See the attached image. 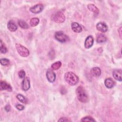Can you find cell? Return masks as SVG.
Listing matches in <instances>:
<instances>
[{
	"label": "cell",
	"mask_w": 122,
	"mask_h": 122,
	"mask_svg": "<svg viewBox=\"0 0 122 122\" xmlns=\"http://www.w3.org/2000/svg\"><path fill=\"white\" fill-rule=\"evenodd\" d=\"M43 9H44L43 5L41 4H39L30 7V10L33 13L37 14L42 11Z\"/></svg>",
	"instance_id": "52a82bcc"
},
{
	"label": "cell",
	"mask_w": 122,
	"mask_h": 122,
	"mask_svg": "<svg viewBox=\"0 0 122 122\" xmlns=\"http://www.w3.org/2000/svg\"><path fill=\"white\" fill-rule=\"evenodd\" d=\"M0 52L1 53H5L7 51V49L6 47L4 45V44L2 43V41L0 40Z\"/></svg>",
	"instance_id": "603a6c76"
},
{
	"label": "cell",
	"mask_w": 122,
	"mask_h": 122,
	"mask_svg": "<svg viewBox=\"0 0 122 122\" xmlns=\"http://www.w3.org/2000/svg\"><path fill=\"white\" fill-rule=\"evenodd\" d=\"M54 36L55 39L61 43L66 42L69 40V37L61 31L56 32Z\"/></svg>",
	"instance_id": "277c9868"
},
{
	"label": "cell",
	"mask_w": 122,
	"mask_h": 122,
	"mask_svg": "<svg viewBox=\"0 0 122 122\" xmlns=\"http://www.w3.org/2000/svg\"><path fill=\"white\" fill-rule=\"evenodd\" d=\"M112 75L113 78L117 81H122V71L120 69H115L112 72Z\"/></svg>",
	"instance_id": "8fae6325"
},
{
	"label": "cell",
	"mask_w": 122,
	"mask_h": 122,
	"mask_svg": "<svg viewBox=\"0 0 122 122\" xmlns=\"http://www.w3.org/2000/svg\"><path fill=\"white\" fill-rule=\"evenodd\" d=\"M71 28L72 30L76 33L81 32L82 30L81 26L76 22H73L71 24Z\"/></svg>",
	"instance_id": "7c38bea8"
},
{
	"label": "cell",
	"mask_w": 122,
	"mask_h": 122,
	"mask_svg": "<svg viewBox=\"0 0 122 122\" xmlns=\"http://www.w3.org/2000/svg\"><path fill=\"white\" fill-rule=\"evenodd\" d=\"M121 31H122V27H120V28L118 29V32L119 33V35L120 36V38L121 39L122 37H121V35H122V33H121Z\"/></svg>",
	"instance_id": "f546056e"
},
{
	"label": "cell",
	"mask_w": 122,
	"mask_h": 122,
	"mask_svg": "<svg viewBox=\"0 0 122 122\" xmlns=\"http://www.w3.org/2000/svg\"><path fill=\"white\" fill-rule=\"evenodd\" d=\"M0 64L2 65L3 66H7L10 63V61L9 60L6 59V58H2L0 59Z\"/></svg>",
	"instance_id": "d4e9b609"
},
{
	"label": "cell",
	"mask_w": 122,
	"mask_h": 122,
	"mask_svg": "<svg viewBox=\"0 0 122 122\" xmlns=\"http://www.w3.org/2000/svg\"><path fill=\"white\" fill-rule=\"evenodd\" d=\"M96 29L102 33L106 32L108 30L107 25L104 22H98L96 24Z\"/></svg>",
	"instance_id": "ba28073f"
},
{
	"label": "cell",
	"mask_w": 122,
	"mask_h": 122,
	"mask_svg": "<svg viewBox=\"0 0 122 122\" xmlns=\"http://www.w3.org/2000/svg\"><path fill=\"white\" fill-rule=\"evenodd\" d=\"M16 48L18 53L22 57H26L29 55L30 52L29 50L24 46L17 43L16 44Z\"/></svg>",
	"instance_id": "3957f363"
},
{
	"label": "cell",
	"mask_w": 122,
	"mask_h": 122,
	"mask_svg": "<svg viewBox=\"0 0 122 122\" xmlns=\"http://www.w3.org/2000/svg\"><path fill=\"white\" fill-rule=\"evenodd\" d=\"M76 92L78 100L83 103L86 102L88 101V96L83 87L79 86L76 90Z\"/></svg>",
	"instance_id": "7a4b0ae2"
},
{
	"label": "cell",
	"mask_w": 122,
	"mask_h": 122,
	"mask_svg": "<svg viewBox=\"0 0 122 122\" xmlns=\"http://www.w3.org/2000/svg\"><path fill=\"white\" fill-rule=\"evenodd\" d=\"M61 66V62L60 61H56L53 63L52 64L51 67L52 69L54 70H56L59 69Z\"/></svg>",
	"instance_id": "44dd1931"
},
{
	"label": "cell",
	"mask_w": 122,
	"mask_h": 122,
	"mask_svg": "<svg viewBox=\"0 0 122 122\" xmlns=\"http://www.w3.org/2000/svg\"><path fill=\"white\" fill-rule=\"evenodd\" d=\"M69 121H71V120H69L68 118H66V117L61 118L58 120V122H69Z\"/></svg>",
	"instance_id": "83f0119b"
},
{
	"label": "cell",
	"mask_w": 122,
	"mask_h": 122,
	"mask_svg": "<svg viewBox=\"0 0 122 122\" xmlns=\"http://www.w3.org/2000/svg\"><path fill=\"white\" fill-rule=\"evenodd\" d=\"M22 89L23 91H27L30 88V81L28 77H25L22 81Z\"/></svg>",
	"instance_id": "9c48e42d"
},
{
	"label": "cell",
	"mask_w": 122,
	"mask_h": 122,
	"mask_svg": "<svg viewBox=\"0 0 122 122\" xmlns=\"http://www.w3.org/2000/svg\"><path fill=\"white\" fill-rule=\"evenodd\" d=\"M16 108L19 111H22L24 109V106H23L21 104H18L16 105Z\"/></svg>",
	"instance_id": "4316f807"
},
{
	"label": "cell",
	"mask_w": 122,
	"mask_h": 122,
	"mask_svg": "<svg viewBox=\"0 0 122 122\" xmlns=\"http://www.w3.org/2000/svg\"><path fill=\"white\" fill-rule=\"evenodd\" d=\"M19 25L20 28L24 29H27L29 28V25L28 24L23 20H20L18 21Z\"/></svg>",
	"instance_id": "ffe728a7"
},
{
	"label": "cell",
	"mask_w": 122,
	"mask_h": 122,
	"mask_svg": "<svg viewBox=\"0 0 122 122\" xmlns=\"http://www.w3.org/2000/svg\"><path fill=\"white\" fill-rule=\"evenodd\" d=\"M0 89L1 90H6L9 92L12 91L11 86L6 81H2L0 83Z\"/></svg>",
	"instance_id": "4fadbf2b"
},
{
	"label": "cell",
	"mask_w": 122,
	"mask_h": 122,
	"mask_svg": "<svg viewBox=\"0 0 122 122\" xmlns=\"http://www.w3.org/2000/svg\"><path fill=\"white\" fill-rule=\"evenodd\" d=\"M91 74L94 77H98L101 74V70L99 67H93L91 70Z\"/></svg>",
	"instance_id": "9a60e30c"
},
{
	"label": "cell",
	"mask_w": 122,
	"mask_h": 122,
	"mask_svg": "<svg viewBox=\"0 0 122 122\" xmlns=\"http://www.w3.org/2000/svg\"><path fill=\"white\" fill-rule=\"evenodd\" d=\"M88 9L92 12L95 16H97L99 14V10L98 8L93 4H89L87 6Z\"/></svg>",
	"instance_id": "2e32d148"
},
{
	"label": "cell",
	"mask_w": 122,
	"mask_h": 122,
	"mask_svg": "<svg viewBox=\"0 0 122 122\" xmlns=\"http://www.w3.org/2000/svg\"><path fill=\"white\" fill-rule=\"evenodd\" d=\"M39 19L37 18H32L30 21V26L34 27L36 26L39 23Z\"/></svg>",
	"instance_id": "d6986e66"
},
{
	"label": "cell",
	"mask_w": 122,
	"mask_h": 122,
	"mask_svg": "<svg viewBox=\"0 0 122 122\" xmlns=\"http://www.w3.org/2000/svg\"><path fill=\"white\" fill-rule=\"evenodd\" d=\"M8 30L12 32L15 31L17 30V26L12 20H10L7 24Z\"/></svg>",
	"instance_id": "e0dca14e"
},
{
	"label": "cell",
	"mask_w": 122,
	"mask_h": 122,
	"mask_svg": "<svg viewBox=\"0 0 122 122\" xmlns=\"http://www.w3.org/2000/svg\"><path fill=\"white\" fill-rule=\"evenodd\" d=\"M94 40L93 37L90 35L88 36L85 39L84 42V46L86 49H89L93 45Z\"/></svg>",
	"instance_id": "30bf717a"
},
{
	"label": "cell",
	"mask_w": 122,
	"mask_h": 122,
	"mask_svg": "<svg viewBox=\"0 0 122 122\" xmlns=\"http://www.w3.org/2000/svg\"><path fill=\"white\" fill-rule=\"evenodd\" d=\"M81 121V122H92V121L95 122V120H94L92 117L88 116L82 118Z\"/></svg>",
	"instance_id": "cb8c5ba5"
},
{
	"label": "cell",
	"mask_w": 122,
	"mask_h": 122,
	"mask_svg": "<svg viewBox=\"0 0 122 122\" xmlns=\"http://www.w3.org/2000/svg\"><path fill=\"white\" fill-rule=\"evenodd\" d=\"M65 17L61 11H58L53 15V20L58 23H61L65 21Z\"/></svg>",
	"instance_id": "5b68a950"
},
{
	"label": "cell",
	"mask_w": 122,
	"mask_h": 122,
	"mask_svg": "<svg viewBox=\"0 0 122 122\" xmlns=\"http://www.w3.org/2000/svg\"><path fill=\"white\" fill-rule=\"evenodd\" d=\"M64 79L66 82L71 86L75 85L79 81V78L71 71L67 72L64 75Z\"/></svg>",
	"instance_id": "6da1fadb"
},
{
	"label": "cell",
	"mask_w": 122,
	"mask_h": 122,
	"mask_svg": "<svg viewBox=\"0 0 122 122\" xmlns=\"http://www.w3.org/2000/svg\"><path fill=\"white\" fill-rule=\"evenodd\" d=\"M16 97L20 102L23 103H26L27 102V99L21 94H18Z\"/></svg>",
	"instance_id": "7402d4cb"
},
{
	"label": "cell",
	"mask_w": 122,
	"mask_h": 122,
	"mask_svg": "<svg viewBox=\"0 0 122 122\" xmlns=\"http://www.w3.org/2000/svg\"><path fill=\"white\" fill-rule=\"evenodd\" d=\"M46 77L48 81L50 82H53L56 79V74L51 69H48L46 71Z\"/></svg>",
	"instance_id": "8992f818"
},
{
	"label": "cell",
	"mask_w": 122,
	"mask_h": 122,
	"mask_svg": "<svg viewBox=\"0 0 122 122\" xmlns=\"http://www.w3.org/2000/svg\"><path fill=\"white\" fill-rule=\"evenodd\" d=\"M104 84L107 88L111 89L115 85V82L112 78H108L105 80Z\"/></svg>",
	"instance_id": "5bb4252c"
},
{
	"label": "cell",
	"mask_w": 122,
	"mask_h": 122,
	"mask_svg": "<svg viewBox=\"0 0 122 122\" xmlns=\"http://www.w3.org/2000/svg\"><path fill=\"white\" fill-rule=\"evenodd\" d=\"M5 110L6 111V112H9L10 110V107L9 105H7L5 107Z\"/></svg>",
	"instance_id": "f1b7e54d"
},
{
	"label": "cell",
	"mask_w": 122,
	"mask_h": 122,
	"mask_svg": "<svg viewBox=\"0 0 122 122\" xmlns=\"http://www.w3.org/2000/svg\"><path fill=\"white\" fill-rule=\"evenodd\" d=\"M18 75L20 78H21V79L24 78L25 76V72L23 70H21L19 71V72L18 73Z\"/></svg>",
	"instance_id": "484cf974"
},
{
	"label": "cell",
	"mask_w": 122,
	"mask_h": 122,
	"mask_svg": "<svg viewBox=\"0 0 122 122\" xmlns=\"http://www.w3.org/2000/svg\"><path fill=\"white\" fill-rule=\"evenodd\" d=\"M107 40V38L106 36L102 34H99L96 39V41L98 43H103L105 42Z\"/></svg>",
	"instance_id": "ac0fdd59"
}]
</instances>
